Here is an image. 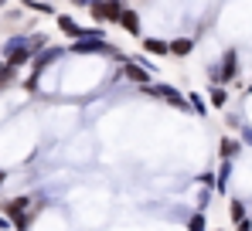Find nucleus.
I'll use <instances>...</instances> for the list:
<instances>
[{
	"label": "nucleus",
	"mask_w": 252,
	"mask_h": 231,
	"mask_svg": "<svg viewBox=\"0 0 252 231\" xmlns=\"http://www.w3.org/2000/svg\"><path fill=\"white\" fill-rule=\"evenodd\" d=\"M143 95H150V99H157V102H167L174 109H181V113H191V102H188V92H181L177 85H170V82H157V85H143L140 88Z\"/></svg>",
	"instance_id": "f257e3e1"
},
{
	"label": "nucleus",
	"mask_w": 252,
	"mask_h": 231,
	"mask_svg": "<svg viewBox=\"0 0 252 231\" xmlns=\"http://www.w3.org/2000/svg\"><path fill=\"white\" fill-rule=\"evenodd\" d=\"M208 75H211V85H228V82H235V75H239V51L228 48V51L221 55V61L208 65Z\"/></svg>",
	"instance_id": "f03ea898"
},
{
	"label": "nucleus",
	"mask_w": 252,
	"mask_h": 231,
	"mask_svg": "<svg viewBox=\"0 0 252 231\" xmlns=\"http://www.w3.org/2000/svg\"><path fill=\"white\" fill-rule=\"evenodd\" d=\"M126 3L123 0H95L92 7H89V14H92V21L102 28V24H120V17H123Z\"/></svg>",
	"instance_id": "7ed1b4c3"
},
{
	"label": "nucleus",
	"mask_w": 252,
	"mask_h": 231,
	"mask_svg": "<svg viewBox=\"0 0 252 231\" xmlns=\"http://www.w3.org/2000/svg\"><path fill=\"white\" fill-rule=\"evenodd\" d=\"M239 153H242V140H235V136L218 140V160H235Z\"/></svg>",
	"instance_id": "20e7f679"
},
{
	"label": "nucleus",
	"mask_w": 252,
	"mask_h": 231,
	"mask_svg": "<svg viewBox=\"0 0 252 231\" xmlns=\"http://www.w3.org/2000/svg\"><path fill=\"white\" fill-rule=\"evenodd\" d=\"M140 48H143L147 55H154V58H167L170 55V41H164V38H143Z\"/></svg>",
	"instance_id": "39448f33"
},
{
	"label": "nucleus",
	"mask_w": 252,
	"mask_h": 231,
	"mask_svg": "<svg viewBox=\"0 0 252 231\" xmlns=\"http://www.w3.org/2000/svg\"><path fill=\"white\" fill-rule=\"evenodd\" d=\"M58 58H62V48H55V44H48V48H44L41 55L34 58V72H31V75H41L44 68H48L51 61H58Z\"/></svg>",
	"instance_id": "423d86ee"
},
{
	"label": "nucleus",
	"mask_w": 252,
	"mask_h": 231,
	"mask_svg": "<svg viewBox=\"0 0 252 231\" xmlns=\"http://www.w3.org/2000/svg\"><path fill=\"white\" fill-rule=\"evenodd\" d=\"M228 184H232V160H221L218 170H215V191L225 194V191H228Z\"/></svg>",
	"instance_id": "0eeeda50"
},
{
	"label": "nucleus",
	"mask_w": 252,
	"mask_h": 231,
	"mask_svg": "<svg viewBox=\"0 0 252 231\" xmlns=\"http://www.w3.org/2000/svg\"><path fill=\"white\" fill-rule=\"evenodd\" d=\"M120 28H123L126 34L140 38V28H143V24H140V14H136L133 7H126V10H123V17H120Z\"/></svg>",
	"instance_id": "6e6552de"
},
{
	"label": "nucleus",
	"mask_w": 252,
	"mask_h": 231,
	"mask_svg": "<svg viewBox=\"0 0 252 231\" xmlns=\"http://www.w3.org/2000/svg\"><path fill=\"white\" fill-rule=\"evenodd\" d=\"M228 218H232V225L246 221V218H249V204H246L242 197H232V201H228Z\"/></svg>",
	"instance_id": "1a4fd4ad"
},
{
	"label": "nucleus",
	"mask_w": 252,
	"mask_h": 231,
	"mask_svg": "<svg viewBox=\"0 0 252 231\" xmlns=\"http://www.w3.org/2000/svg\"><path fill=\"white\" fill-rule=\"evenodd\" d=\"M208 106L211 109H225L228 106V88L225 85H211L208 88Z\"/></svg>",
	"instance_id": "9d476101"
},
{
	"label": "nucleus",
	"mask_w": 252,
	"mask_h": 231,
	"mask_svg": "<svg viewBox=\"0 0 252 231\" xmlns=\"http://www.w3.org/2000/svg\"><path fill=\"white\" fill-rule=\"evenodd\" d=\"M58 31H62V34H65V38H79V34H82L85 28H79V24H75V21H72V17H68V14H58Z\"/></svg>",
	"instance_id": "9b49d317"
},
{
	"label": "nucleus",
	"mask_w": 252,
	"mask_h": 231,
	"mask_svg": "<svg viewBox=\"0 0 252 231\" xmlns=\"http://www.w3.org/2000/svg\"><path fill=\"white\" fill-rule=\"evenodd\" d=\"M191 51H194V41L191 38H174L170 41V55H174V58H188Z\"/></svg>",
	"instance_id": "f8f14e48"
},
{
	"label": "nucleus",
	"mask_w": 252,
	"mask_h": 231,
	"mask_svg": "<svg viewBox=\"0 0 252 231\" xmlns=\"http://www.w3.org/2000/svg\"><path fill=\"white\" fill-rule=\"evenodd\" d=\"M184 231H208V218H205V211H191L188 221H184Z\"/></svg>",
	"instance_id": "ddd939ff"
},
{
	"label": "nucleus",
	"mask_w": 252,
	"mask_h": 231,
	"mask_svg": "<svg viewBox=\"0 0 252 231\" xmlns=\"http://www.w3.org/2000/svg\"><path fill=\"white\" fill-rule=\"evenodd\" d=\"M188 102H191V109H194V113L198 116H208V102H205V99H201V92H188Z\"/></svg>",
	"instance_id": "4468645a"
},
{
	"label": "nucleus",
	"mask_w": 252,
	"mask_h": 231,
	"mask_svg": "<svg viewBox=\"0 0 252 231\" xmlns=\"http://www.w3.org/2000/svg\"><path fill=\"white\" fill-rule=\"evenodd\" d=\"M28 48H31V55L38 58L44 48H48V38H44V34H31V38H28Z\"/></svg>",
	"instance_id": "2eb2a0df"
},
{
	"label": "nucleus",
	"mask_w": 252,
	"mask_h": 231,
	"mask_svg": "<svg viewBox=\"0 0 252 231\" xmlns=\"http://www.w3.org/2000/svg\"><path fill=\"white\" fill-rule=\"evenodd\" d=\"M14 78H17V68H14V65H3V72H0V92H3V88H10V85H14Z\"/></svg>",
	"instance_id": "dca6fc26"
},
{
	"label": "nucleus",
	"mask_w": 252,
	"mask_h": 231,
	"mask_svg": "<svg viewBox=\"0 0 252 231\" xmlns=\"http://www.w3.org/2000/svg\"><path fill=\"white\" fill-rule=\"evenodd\" d=\"M24 7H31V10H41V14H55V7L51 3H41V0H21Z\"/></svg>",
	"instance_id": "f3484780"
},
{
	"label": "nucleus",
	"mask_w": 252,
	"mask_h": 231,
	"mask_svg": "<svg viewBox=\"0 0 252 231\" xmlns=\"http://www.w3.org/2000/svg\"><path fill=\"white\" fill-rule=\"evenodd\" d=\"M235 231H252V218H246V221H239V225H235Z\"/></svg>",
	"instance_id": "a211bd4d"
},
{
	"label": "nucleus",
	"mask_w": 252,
	"mask_h": 231,
	"mask_svg": "<svg viewBox=\"0 0 252 231\" xmlns=\"http://www.w3.org/2000/svg\"><path fill=\"white\" fill-rule=\"evenodd\" d=\"M242 143H246V146H252V129H249V126H246V133H242Z\"/></svg>",
	"instance_id": "6ab92c4d"
},
{
	"label": "nucleus",
	"mask_w": 252,
	"mask_h": 231,
	"mask_svg": "<svg viewBox=\"0 0 252 231\" xmlns=\"http://www.w3.org/2000/svg\"><path fill=\"white\" fill-rule=\"evenodd\" d=\"M10 225H14V221H10V218H7V214H0V228L7 231V228H10Z\"/></svg>",
	"instance_id": "aec40b11"
},
{
	"label": "nucleus",
	"mask_w": 252,
	"mask_h": 231,
	"mask_svg": "<svg viewBox=\"0 0 252 231\" xmlns=\"http://www.w3.org/2000/svg\"><path fill=\"white\" fill-rule=\"evenodd\" d=\"M72 3H75V7H92L95 0H72Z\"/></svg>",
	"instance_id": "412c9836"
},
{
	"label": "nucleus",
	"mask_w": 252,
	"mask_h": 231,
	"mask_svg": "<svg viewBox=\"0 0 252 231\" xmlns=\"http://www.w3.org/2000/svg\"><path fill=\"white\" fill-rule=\"evenodd\" d=\"M3 180H7V173H3V170H0V191H3Z\"/></svg>",
	"instance_id": "4be33fe9"
},
{
	"label": "nucleus",
	"mask_w": 252,
	"mask_h": 231,
	"mask_svg": "<svg viewBox=\"0 0 252 231\" xmlns=\"http://www.w3.org/2000/svg\"><path fill=\"white\" fill-rule=\"evenodd\" d=\"M3 3H7V0H0V7H3Z\"/></svg>",
	"instance_id": "5701e85b"
},
{
	"label": "nucleus",
	"mask_w": 252,
	"mask_h": 231,
	"mask_svg": "<svg viewBox=\"0 0 252 231\" xmlns=\"http://www.w3.org/2000/svg\"><path fill=\"white\" fill-rule=\"evenodd\" d=\"M249 92H252V82H249Z\"/></svg>",
	"instance_id": "b1692460"
},
{
	"label": "nucleus",
	"mask_w": 252,
	"mask_h": 231,
	"mask_svg": "<svg viewBox=\"0 0 252 231\" xmlns=\"http://www.w3.org/2000/svg\"><path fill=\"white\" fill-rule=\"evenodd\" d=\"M0 72H3V65H0Z\"/></svg>",
	"instance_id": "393cba45"
}]
</instances>
